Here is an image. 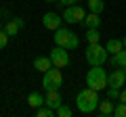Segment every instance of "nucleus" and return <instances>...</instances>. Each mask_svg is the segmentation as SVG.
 Returning a JSON list of instances; mask_svg holds the SVG:
<instances>
[{
  "mask_svg": "<svg viewBox=\"0 0 126 117\" xmlns=\"http://www.w3.org/2000/svg\"><path fill=\"white\" fill-rule=\"evenodd\" d=\"M99 92L93 90V88H84V90L78 92L76 96V107L80 113H93L97 111V107H99Z\"/></svg>",
  "mask_w": 126,
  "mask_h": 117,
  "instance_id": "obj_1",
  "label": "nucleus"
},
{
  "mask_svg": "<svg viewBox=\"0 0 126 117\" xmlns=\"http://www.w3.org/2000/svg\"><path fill=\"white\" fill-rule=\"evenodd\" d=\"M86 86L97 90V92L105 90L107 88V71L101 65H94L93 69H88V73H86Z\"/></svg>",
  "mask_w": 126,
  "mask_h": 117,
  "instance_id": "obj_2",
  "label": "nucleus"
},
{
  "mask_svg": "<svg viewBox=\"0 0 126 117\" xmlns=\"http://www.w3.org/2000/svg\"><path fill=\"white\" fill-rule=\"evenodd\" d=\"M55 44L57 46H63V48L67 50H76L78 44H80V40H78V36L69 29V27H59V29H55Z\"/></svg>",
  "mask_w": 126,
  "mask_h": 117,
  "instance_id": "obj_3",
  "label": "nucleus"
},
{
  "mask_svg": "<svg viewBox=\"0 0 126 117\" xmlns=\"http://www.w3.org/2000/svg\"><path fill=\"white\" fill-rule=\"evenodd\" d=\"M84 57H86V61H88L90 67H94V65H103L109 58V52L105 50V46H101L99 42H97V44H88L86 46Z\"/></svg>",
  "mask_w": 126,
  "mask_h": 117,
  "instance_id": "obj_4",
  "label": "nucleus"
},
{
  "mask_svg": "<svg viewBox=\"0 0 126 117\" xmlns=\"http://www.w3.org/2000/svg\"><path fill=\"white\" fill-rule=\"evenodd\" d=\"M42 86L46 90H59L63 86V73L59 67H50L48 71H44L42 75Z\"/></svg>",
  "mask_w": 126,
  "mask_h": 117,
  "instance_id": "obj_5",
  "label": "nucleus"
},
{
  "mask_svg": "<svg viewBox=\"0 0 126 117\" xmlns=\"http://www.w3.org/2000/svg\"><path fill=\"white\" fill-rule=\"evenodd\" d=\"M50 63H53V67H59V69H65L69 65V52L67 48H63V46H55L53 50H50Z\"/></svg>",
  "mask_w": 126,
  "mask_h": 117,
  "instance_id": "obj_6",
  "label": "nucleus"
},
{
  "mask_svg": "<svg viewBox=\"0 0 126 117\" xmlns=\"http://www.w3.org/2000/svg\"><path fill=\"white\" fill-rule=\"evenodd\" d=\"M84 17H86V13L80 4H69L63 11V21L65 23H82Z\"/></svg>",
  "mask_w": 126,
  "mask_h": 117,
  "instance_id": "obj_7",
  "label": "nucleus"
},
{
  "mask_svg": "<svg viewBox=\"0 0 126 117\" xmlns=\"http://www.w3.org/2000/svg\"><path fill=\"white\" fill-rule=\"evenodd\" d=\"M42 25L46 27V29H50V32H55V29H59V27L63 25V17L57 13H44V17H42Z\"/></svg>",
  "mask_w": 126,
  "mask_h": 117,
  "instance_id": "obj_8",
  "label": "nucleus"
},
{
  "mask_svg": "<svg viewBox=\"0 0 126 117\" xmlns=\"http://www.w3.org/2000/svg\"><path fill=\"white\" fill-rule=\"evenodd\" d=\"M107 84L116 86V88H122V86L126 84V69L118 67V69H113L111 73H107Z\"/></svg>",
  "mask_w": 126,
  "mask_h": 117,
  "instance_id": "obj_9",
  "label": "nucleus"
},
{
  "mask_svg": "<svg viewBox=\"0 0 126 117\" xmlns=\"http://www.w3.org/2000/svg\"><path fill=\"white\" fill-rule=\"evenodd\" d=\"M44 105L50 109H57L63 105V98H61V92L59 90H46V96H44Z\"/></svg>",
  "mask_w": 126,
  "mask_h": 117,
  "instance_id": "obj_10",
  "label": "nucleus"
},
{
  "mask_svg": "<svg viewBox=\"0 0 126 117\" xmlns=\"http://www.w3.org/2000/svg\"><path fill=\"white\" fill-rule=\"evenodd\" d=\"M113 107H116V105H113V98H105V100H99V115L101 117H111L113 115Z\"/></svg>",
  "mask_w": 126,
  "mask_h": 117,
  "instance_id": "obj_11",
  "label": "nucleus"
},
{
  "mask_svg": "<svg viewBox=\"0 0 126 117\" xmlns=\"http://www.w3.org/2000/svg\"><path fill=\"white\" fill-rule=\"evenodd\" d=\"M25 25V21H23L21 17H15V19H11L9 23H6V27H4V32L9 34V36H17L19 34V29Z\"/></svg>",
  "mask_w": 126,
  "mask_h": 117,
  "instance_id": "obj_12",
  "label": "nucleus"
},
{
  "mask_svg": "<svg viewBox=\"0 0 126 117\" xmlns=\"http://www.w3.org/2000/svg\"><path fill=\"white\" fill-rule=\"evenodd\" d=\"M50 67H53L50 57H36V58H34V69H36V71L44 73V71H48Z\"/></svg>",
  "mask_w": 126,
  "mask_h": 117,
  "instance_id": "obj_13",
  "label": "nucleus"
},
{
  "mask_svg": "<svg viewBox=\"0 0 126 117\" xmlns=\"http://www.w3.org/2000/svg\"><path fill=\"white\" fill-rule=\"evenodd\" d=\"M111 67H122V69H126V48H122L120 52H116V54H111Z\"/></svg>",
  "mask_w": 126,
  "mask_h": 117,
  "instance_id": "obj_14",
  "label": "nucleus"
},
{
  "mask_svg": "<svg viewBox=\"0 0 126 117\" xmlns=\"http://www.w3.org/2000/svg\"><path fill=\"white\" fill-rule=\"evenodd\" d=\"M27 105H30L32 109H38L44 105V94L42 92H30V96H27Z\"/></svg>",
  "mask_w": 126,
  "mask_h": 117,
  "instance_id": "obj_15",
  "label": "nucleus"
},
{
  "mask_svg": "<svg viewBox=\"0 0 126 117\" xmlns=\"http://www.w3.org/2000/svg\"><path fill=\"white\" fill-rule=\"evenodd\" d=\"M122 48H124V44H122V40H116V38H111V40H107V44H105V50H107L109 54H116V52H120Z\"/></svg>",
  "mask_w": 126,
  "mask_h": 117,
  "instance_id": "obj_16",
  "label": "nucleus"
},
{
  "mask_svg": "<svg viewBox=\"0 0 126 117\" xmlns=\"http://www.w3.org/2000/svg\"><path fill=\"white\" fill-rule=\"evenodd\" d=\"M86 25V29L88 27H99L101 25V17H99V13H90V15H86L84 17V21H82Z\"/></svg>",
  "mask_w": 126,
  "mask_h": 117,
  "instance_id": "obj_17",
  "label": "nucleus"
},
{
  "mask_svg": "<svg viewBox=\"0 0 126 117\" xmlns=\"http://www.w3.org/2000/svg\"><path fill=\"white\" fill-rule=\"evenodd\" d=\"M84 38H86V42H88V44H97V42H99V38H101L99 27H88V29H86V34H84Z\"/></svg>",
  "mask_w": 126,
  "mask_h": 117,
  "instance_id": "obj_18",
  "label": "nucleus"
},
{
  "mask_svg": "<svg viewBox=\"0 0 126 117\" xmlns=\"http://www.w3.org/2000/svg\"><path fill=\"white\" fill-rule=\"evenodd\" d=\"M86 4H88L90 13H99V15L103 13V9H105V2H103V0H88Z\"/></svg>",
  "mask_w": 126,
  "mask_h": 117,
  "instance_id": "obj_19",
  "label": "nucleus"
},
{
  "mask_svg": "<svg viewBox=\"0 0 126 117\" xmlns=\"http://www.w3.org/2000/svg\"><path fill=\"white\" fill-rule=\"evenodd\" d=\"M36 115L38 117H55V109L46 107V105H42V107L36 109Z\"/></svg>",
  "mask_w": 126,
  "mask_h": 117,
  "instance_id": "obj_20",
  "label": "nucleus"
},
{
  "mask_svg": "<svg viewBox=\"0 0 126 117\" xmlns=\"http://www.w3.org/2000/svg\"><path fill=\"white\" fill-rule=\"evenodd\" d=\"M55 115H57V117H72V115H74V111L67 107V105H61V107L55 109Z\"/></svg>",
  "mask_w": 126,
  "mask_h": 117,
  "instance_id": "obj_21",
  "label": "nucleus"
},
{
  "mask_svg": "<svg viewBox=\"0 0 126 117\" xmlns=\"http://www.w3.org/2000/svg\"><path fill=\"white\" fill-rule=\"evenodd\" d=\"M113 115L116 117H126V103H118L113 107Z\"/></svg>",
  "mask_w": 126,
  "mask_h": 117,
  "instance_id": "obj_22",
  "label": "nucleus"
},
{
  "mask_svg": "<svg viewBox=\"0 0 126 117\" xmlns=\"http://www.w3.org/2000/svg\"><path fill=\"white\" fill-rule=\"evenodd\" d=\"M105 90H107V96H109V98H113V100L120 98V88H116V86H109V84H107V88H105Z\"/></svg>",
  "mask_w": 126,
  "mask_h": 117,
  "instance_id": "obj_23",
  "label": "nucleus"
},
{
  "mask_svg": "<svg viewBox=\"0 0 126 117\" xmlns=\"http://www.w3.org/2000/svg\"><path fill=\"white\" fill-rule=\"evenodd\" d=\"M9 38H11V36L4 32V29H0V50L6 48V44H9Z\"/></svg>",
  "mask_w": 126,
  "mask_h": 117,
  "instance_id": "obj_24",
  "label": "nucleus"
},
{
  "mask_svg": "<svg viewBox=\"0 0 126 117\" xmlns=\"http://www.w3.org/2000/svg\"><path fill=\"white\" fill-rule=\"evenodd\" d=\"M76 2H80V0H59L57 4H61V6H69V4H76Z\"/></svg>",
  "mask_w": 126,
  "mask_h": 117,
  "instance_id": "obj_25",
  "label": "nucleus"
},
{
  "mask_svg": "<svg viewBox=\"0 0 126 117\" xmlns=\"http://www.w3.org/2000/svg\"><path fill=\"white\" fill-rule=\"evenodd\" d=\"M120 103H126V88H120Z\"/></svg>",
  "mask_w": 126,
  "mask_h": 117,
  "instance_id": "obj_26",
  "label": "nucleus"
},
{
  "mask_svg": "<svg viewBox=\"0 0 126 117\" xmlns=\"http://www.w3.org/2000/svg\"><path fill=\"white\" fill-rule=\"evenodd\" d=\"M44 2H59V0H44Z\"/></svg>",
  "mask_w": 126,
  "mask_h": 117,
  "instance_id": "obj_27",
  "label": "nucleus"
},
{
  "mask_svg": "<svg viewBox=\"0 0 126 117\" xmlns=\"http://www.w3.org/2000/svg\"><path fill=\"white\" fill-rule=\"evenodd\" d=\"M122 44H124V48H126V38H124V40H122Z\"/></svg>",
  "mask_w": 126,
  "mask_h": 117,
  "instance_id": "obj_28",
  "label": "nucleus"
}]
</instances>
